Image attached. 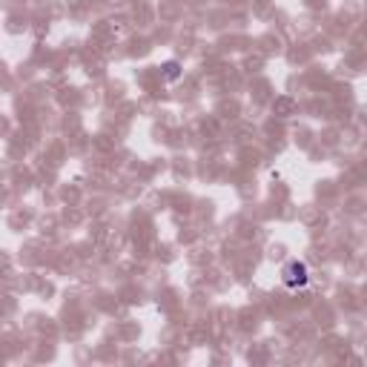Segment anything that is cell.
Returning a JSON list of instances; mask_svg holds the SVG:
<instances>
[{
  "instance_id": "1",
  "label": "cell",
  "mask_w": 367,
  "mask_h": 367,
  "mask_svg": "<svg viewBox=\"0 0 367 367\" xmlns=\"http://www.w3.org/2000/svg\"><path fill=\"white\" fill-rule=\"evenodd\" d=\"M281 281H284L290 290H302V287H307V281H310L307 264H305V261H290V264L284 267V273H281Z\"/></svg>"
},
{
  "instance_id": "2",
  "label": "cell",
  "mask_w": 367,
  "mask_h": 367,
  "mask_svg": "<svg viewBox=\"0 0 367 367\" xmlns=\"http://www.w3.org/2000/svg\"><path fill=\"white\" fill-rule=\"evenodd\" d=\"M161 75H164L167 81H178V78H181V66H178L175 60H167V63L161 66Z\"/></svg>"
}]
</instances>
